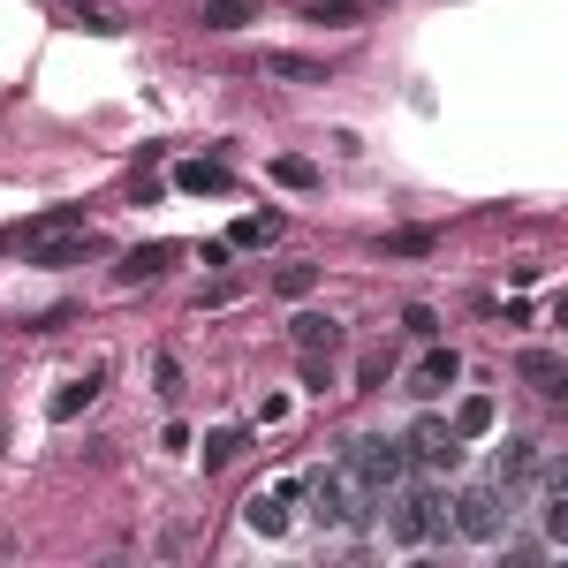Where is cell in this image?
Listing matches in <instances>:
<instances>
[{
	"mask_svg": "<svg viewBox=\"0 0 568 568\" xmlns=\"http://www.w3.org/2000/svg\"><path fill=\"white\" fill-rule=\"evenodd\" d=\"M402 326H410V334H425V341H432V334H439V318H432L425 303H410V311H402Z\"/></svg>",
	"mask_w": 568,
	"mask_h": 568,
	"instance_id": "25",
	"label": "cell"
},
{
	"mask_svg": "<svg viewBox=\"0 0 568 568\" xmlns=\"http://www.w3.org/2000/svg\"><path fill=\"white\" fill-rule=\"evenodd\" d=\"M174 190H190V197H228L235 182H228L220 159H182V167H174Z\"/></svg>",
	"mask_w": 568,
	"mask_h": 568,
	"instance_id": "8",
	"label": "cell"
},
{
	"mask_svg": "<svg viewBox=\"0 0 568 568\" xmlns=\"http://www.w3.org/2000/svg\"><path fill=\"white\" fill-rule=\"evenodd\" d=\"M531 470H539V447L531 439H500V478L493 485H523Z\"/></svg>",
	"mask_w": 568,
	"mask_h": 568,
	"instance_id": "14",
	"label": "cell"
},
{
	"mask_svg": "<svg viewBox=\"0 0 568 568\" xmlns=\"http://www.w3.org/2000/svg\"><path fill=\"white\" fill-rule=\"evenodd\" d=\"M485 432H493V402H485V395H470V402L455 410V439L470 447V439H485Z\"/></svg>",
	"mask_w": 568,
	"mask_h": 568,
	"instance_id": "18",
	"label": "cell"
},
{
	"mask_svg": "<svg viewBox=\"0 0 568 568\" xmlns=\"http://www.w3.org/2000/svg\"><path fill=\"white\" fill-rule=\"evenodd\" d=\"M387 372H395V364H387V349H364V356H356V387H364V395H379V387H387Z\"/></svg>",
	"mask_w": 568,
	"mask_h": 568,
	"instance_id": "20",
	"label": "cell"
},
{
	"mask_svg": "<svg viewBox=\"0 0 568 568\" xmlns=\"http://www.w3.org/2000/svg\"><path fill=\"white\" fill-rule=\"evenodd\" d=\"M266 76H288V84H326V61H311V53H266Z\"/></svg>",
	"mask_w": 568,
	"mask_h": 568,
	"instance_id": "15",
	"label": "cell"
},
{
	"mask_svg": "<svg viewBox=\"0 0 568 568\" xmlns=\"http://www.w3.org/2000/svg\"><path fill=\"white\" fill-rule=\"evenodd\" d=\"M288 334H295L303 356H334V349H341V318H326V311H303Z\"/></svg>",
	"mask_w": 568,
	"mask_h": 568,
	"instance_id": "9",
	"label": "cell"
},
{
	"mask_svg": "<svg viewBox=\"0 0 568 568\" xmlns=\"http://www.w3.org/2000/svg\"><path fill=\"white\" fill-rule=\"evenodd\" d=\"M243 523H251L258 539H281V531H288V500H281V493H258V500L243 508Z\"/></svg>",
	"mask_w": 568,
	"mask_h": 568,
	"instance_id": "13",
	"label": "cell"
},
{
	"mask_svg": "<svg viewBox=\"0 0 568 568\" xmlns=\"http://www.w3.org/2000/svg\"><path fill=\"white\" fill-rule=\"evenodd\" d=\"M455 379H462V356H455V349H425V364L410 372V395H418V402H432V395H447Z\"/></svg>",
	"mask_w": 568,
	"mask_h": 568,
	"instance_id": "6",
	"label": "cell"
},
{
	"mask_svg": "<svg viewBox=\"0 0 568 568\" xmlns=\"http://www.w3.org/2000/svg\"><path fill=\"white\" fill-rule=\"evenodd\" d=\"M197 23L205 31H243V23H258V0H197Z\"/></svg>",
	"mask_w": 568,
	"mask_h": 568,
	"instance_id": "11",
	"label": "cell"
},
{
	"mask_svg": "<svg viewBox=\"0 0 568 568\" xmlns=\"http://www.w3.org/2000/svg\"><path fill=\"white\" fill-rule=\"evenodd\" d=\"M61 23H76V31H92V38H114V31H122V15H107V8H92V0H69Z\"/></svg>",
	"mask_w": 568,
	"mask_h": 568,
	"instance_id": "17",
	"label": "cell"
},
{
	"mask_svg": "<svg viewBox=\"0 0 568 568\" xmlns=\"http://www.w3.org/2000/svg\"><path fill=\"white\" fill-rule=\"evenodd\" d=\"M341 470H349V485H356V493L387 500V493L410 478V447H402V439H349Z\"/></svg>",
	"mask_w": 568,
	"mask_h": 568,
	"instance_id": "2",
	"label": "cell"
},
{
	"mask_svg": "<svg viewBox=\"0 0 568 568\" xmlns=\"http://www.w3.org/2000/svg\"><path fill=\"white\" fill-rule=\"evenodd\" d=\"M447 508H455V531L478 539V546H493V539L508 531V493H500V485H470V493H455Z\"/></svg>",
	"mask_w": 568,
	"mask_h": 568,
	"instance_id": "3",
	"label": "cell"
},
{
	"mask_svg": "<svg viewBox=\"0 0 568 568\" xmlns=\"http://www.w3.org/2000/svg\"><path fill=\"white\" fill-rule=\"evenodd\" d=\"M274 288H281L288 303H303V295L318 288V266H281V274H274Z\"/></svg>",
	"mask_w": 568,
	"mask_h": 568,
	"instance_id": "21",
	"label": "cell"
},
{
	"mask_svg": "<svg viewBox=\"0 0 568 568\" xmlns=\"http://www.w3.org/2000/svg\"><path fill=\"white\" fill-rule=\"evenodd\" d=\"M379 508H387V539L395 546H432V539L455 531V508H447L439 485H395Z\"/></svg>",
	"mask_w": 568,
	"mask_h": 568,
	"instance_id": "1",
	"label": "cell"
},
{
	"mask_svg": "<svg viewBox=\"0 0 568 568\" xmlns=\"http://www.w3.org/2000/svg\"><path fill=\"white\" fill-rule=\"evenodd\" d=\"M99 387H107V372H84V379H69V387L46 402V418H53V425H69L76 410H92V395H99Z\"/></svg>",
	"mask_w": 568,
	"mask_h": 568,
	"instance_id": "10",
	"label": "cell"
},
{
	"mask_svg": "<svg viewBox=\"0 0 568 568\" xmlns=\"http://www.w3.org/2000/svg\"><path fill=\"white\" fill-rule=\"evenodd\" d=\"M152 379H159V395H182V364H174V356H159Z\"/></svg>",
	"mask_w": 568,
	"mask_h": 568,
	"instance_id": "24",
	"label": "cell"
},
{
	"mask_svg": "<svg viewBox=\"0 0 568 568\" xmlns=\"http://www.w3.org/2000/svg\"><path fill=\"white\" fill-rule=\"evenodd\" d=\"M516 372H523V387H531V395H546V402L568 387V364L554 356V349H523V356H516Z\"/></svg>",
	"mask_w": 568,
	"mask_h": 568,
	"instance_id": "7",
	"label": "cell"
},
{
	"mask_svg": "<svg viewBox=\"0 0 568 568\" xmlns=\"http://www.w3.org/2000/svg\"><path fill=\"white\" fill-rule=\"evenodd\" d=\"M274 182H281V190H318V167L288 152V159H274Z\"/></svg>",
	"mask_w": 568,
	"mask_h": 568,
	"instance_id": "19",
	"label": "cell"
},
{
	"mask_svg": "<svg viewBox=\"0 0 568 568\" xmlns=\"http://www.w3.org/2000/svg\"><path fill=\"white\" fill-rule=\"evenodd\" d=\"M402 447H410V462H425V470H455V462H462V439H455V425H439V418H418Z\"/></svg>",
	"mask_w": 568,
	"mask_h": 568,
	"instance_id": "5",
	"label": "cell"
},
{
	"mask_svg": "<svg viewBox=\"0 0 568 568\" xmlns=\"http://www.w3.org/2000/svg\"><path fill=\"white\" fill-rule=\"evenodd\" d=\"M266 235H281V213H266V220H235L228 243H266Z\"/></svg>",
	"mask_w": 568,
	"mask_h": 568,
	"instance_id": "23",
	"label": "cell"
},
{
	"mask_svg": "<svg viewBox=\"0 0 568 568\" xmlns=\"http://www.w3.org/2000/svg\"><path fill=\"white\" fill-rule=\"evenodd\" d=\"M311 15L318 23H341V15H356V0H311Z\"/></svg>",
	"mask_w": 568,
	"mask_h": 568,
	"instance_id": "26",
	"label": "cell"
},
{
	"mask_svg": "<svg viewBox=\"0 0 568 568\" xmlns=\"http://www.w3.org/2000/svg\"><path fill=\"white\" fill-rule=\"evenodd\" d=\"M167 266H174V243H144V251H130L114 274H122V281H159Z\"/></svg>",
	"mask_w": 568,
	"mask_h": 568,
	"instance_id": "12",
	"label": "cell"
},
{
	"mask_svg": "<svg viewBox=\"0 0 568 568\" xmlns=\"http://www.w3.org/2000/svg\"><path fill=\"white\" fill-rule=\"evenodd\" d=\"M379 251H402V258H425V251H432V228H395V235H379Z\"/></svg>",
	"mask_w": 568,
	"mask_h": 568,
	"instance_id": "22",
	"label": "cell"
},
{
	"mask_svg": "<svg viewBox=\"0 0 568 568\" xmlns=\"http://www.w3.org/2000/svg\"><path fill=\"white\" fill-rule=\"evenodd\" d=\"M243 447H251V432H243V425H220V432H205V470H228V462H235Z\"/></svg>",
	"mask_w": 568,
	"mask_h": 568,
	"instance_id": "16",
	"label": "cell"
},
{
	"mask_svg": "<svg viewBox=\"0 0 568 568\" xmlns=\"http://www.w3.org/2000/svg\"><path fill=\"white\" fill-rule=\"evenodd\" d=\"M23 251H31V266H84L99 251V235L92 228H46V235H23Z\"/></svg>",
	"mask_w": 568,
	"mask_h": 568,
	"instance_id": "4",
	"label": "cell"
}]
</instances>
